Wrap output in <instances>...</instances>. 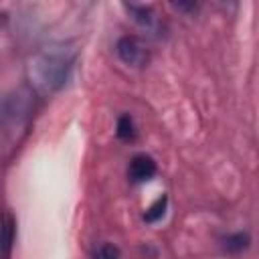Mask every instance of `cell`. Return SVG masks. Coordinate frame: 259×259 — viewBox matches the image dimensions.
<instances>
[{"label":"cell","mask_w":259,"mask_h":259,"mask_svg":"<svg viewBox=\"0 0 259 259\" xmlns=\"http://www.w3.org/2000/svg\"><path fill=\"white\" fill-rule=\"evenodd\" d=\"M127 12L132 14V18L142 24V26H152L154 24V10L150 6H138V4H125Z\"/></svg>","instance_id":"5"},{"label":"cell","mask_w":259,"mask_h":259,"mask_svg":"<svg viewBox=\"0 0 259 259\" xmlns=\"http://www.w3.org/2000/svg\"><path fill=\"white\" fill-rule=\"evenodd\" d=\"M115 53L119 61L130 67H144L150 59L146 45L138 36H121L115 45Z\"/></svg>","instance_id":"2"},{"label":"cell","mask_w":259,"mask_h":259,"mask_svg":"<svg viewBox=\"0 0 259 259\" xmlns=\"http://www.w3.org/2000/svg\"><path fill=\"white\" fill-rule=\"evenodd\" d=\"M249 243H251V237H249L247 233H235V235H229V237L225 239V247H227L229 251H233V253H239V251L247 249Z\"/></svg>","instance_id":"8"},{"label":"cell","mask_w":259,"mask_h":259,"mask_svg":"<svg viewBox=\"0 0 259 259\" xmlns=\"http://www.w3.org/2000/svg\"><path fill=\"white\" fill-rule=\"evenodd\" d=\"M14 243V219L8 212H0V253H8Z\"/></svg>","instance_id":"4"},{"label":"cell","mask_w":259,"mask_h":259,"mask_svg":"<svg viewBox=\"0 0 259 259\" xmlns=\"http://www.w3.org/2000/svg\"><path fill=\"white\" fill-rule=\"evenodd\" d=\"M93 259H121V251L113 243H101L93 251Z\"/></svg>","instance_id":"9"},{"label":"cell","mask_w":259,"mask_h":259,"mask_svg":"<svg viewBox=\"0 0 259 259\" xmlns=\"http://www.w3.org/2000/svg\"><path fill=\"white\" fill-rule=\"evenodd\" d=\"M117 138L123 142H132L136 138V125L130 115H121L117 119Z\"/></svg>","instance_id":"6"},{"label":"cell","mask_w":259,"mask_h":259,"mask_svg":"<svg viewBox=\"0 0 259 259\" xmlns=\"http://www.w3.org/2000/svg\"><path fill=\"white\" fill-rule=\"evenodd\" d=\"M73 59H75L73 53H69L63 47H51L38 53L30 65L36 85L49 93L59 91L69 79V73L73 69Z\"/></svg>","instance_id":"1"},{"label":"cell","mask_w":259,"mask_h":259,"mask_svg":"<svg viewBox=\"0 0 259 259\" xmlns=\"http://www.w3.org/2000/svg\"><path fill=\"white\" fill-rule=\"evenodd\" d=\"M166 206H168V196H160V198L144 212V221H146V223H156V221H160V219L164 217V212H166Z\"/></svg>","instance_id":"7"},{"label":"cell","mask_w":259,"mask_h":259,"mask_svg":"<svg viewBox=\"0 0 259 259\" xmlns=\"http://www.w3.org/2000/svg\"><path fill=\"white\" fill-rule=\"evenodd\" d=\"M154 174H156V162H154L150 156L138 154V156L132 158L130 168H127V176L132 178V182H136V184L146 182V180H150Z\"/></svg>","instance_id":"3"}]
</instances>
